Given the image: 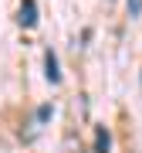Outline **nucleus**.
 <instances>
[{
  "label": "nucleus",
  "mask_w": 142,
  "mask_h": 153,
  "mask_svg": "<svg viewBox=\"0 0 142 153\" xmlns=\"http://www.w3.org/2000/svg\"><path fill=\"white\" fill-rule=\"evenodd\" d=\"M108 146H112L108 129H105V126H98V129H95V153H108Z\"/></svg>",
  "instance_id": "nucleus-3"
},
{
  "label": "nucleus",
  "mask_w": 142,
  "mask_h": 153,
  "mask_svg": "<svg viewBox=\"0 0 142 153\" xmlns=\"http://www.w3.org/2000/svg\"><path fill=\"white\" fill-rule=\"evenodd\" d=\"M44 75H48V82H61V71H58V55L54 51H48V55H44Z\"/></svg>",
  "instance_id": "nucleus-2"
},
{
  "label": "nucleus",
  "mask_w": 142,
  "mask_h": 153,
  "mask_svg": "<svg viewBox=\"0 0 142 153\" xmlns=\"http://www.w3.org/2000/svg\"><path fill=\"white\" fill-rule=\"evenodd\" d=\"M17 21H20L24 27H34V24H37V0H24V4H20V17H17Z\"/></svg>",
  "instance_id": "nucleus-1"
},
{
  "label": "nucleus",
  "mask_w": 142,
  "mask_h": 153,
  "mask_svg": "<svg viewBox=\"0 0 142 153\" xmlns=\"http://www.w3.org/2000/svg\"><path fill=\"white\" fill-rule=\"evenodd\" d=\"M129 7H132V14H139L142 10V0H129Z\"/></svg>",
  "instance_id": "nucleus-4"
}]
</instances>
